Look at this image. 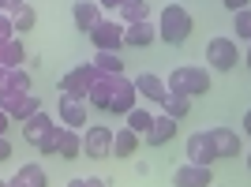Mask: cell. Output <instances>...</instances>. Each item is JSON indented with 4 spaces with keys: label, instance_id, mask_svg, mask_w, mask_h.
I'll list each match as a JSON object with an SVG mask.
<instances>
[{
    "label": "cell",
    "instance_id": "obj_32",
    "mask_svg": "<svg viewBox=\"0 0 251 187\" xmlns=\"http://www.w3.org/2000/svg\"><path fill=\"white\" fill-rule=\"evenodd\" d=\"M11 150H15V146L8 142V135H0V161H8V157H11Z\"/></svg>",
    "mask_w": 251,
    "mask_h": 187
},
{
    "label": "cell",
    "instance_id": "obj_26",
    "mask_svg": "<svg viewBox=\"0 0 251 187\" xmlns=\"http://www.w3.org/2000/svg\"><path fill=\"white\" fill-rule=\"evenodd\" d=\"M124 116H127V127H131V131H139V135H147L150 120H154V113H150L147 105H131Z\"/></svg>",
    "mask_w": 251,
    "mask_h": 187
},
{
    "label": "cell",
    "instance_id": "obj_10",
    "mask_svg": "<svg viewBox=\"0 0 251 187\" xmlns=\"http://www.w3.org/2000/svg\"><path fill=\"white\" fill-rule=\"evenodd\" d=\"M94 75H98L94 64H75V68H68V71L60 75V90L86 97V90H90V83H94Z\"/></svg>",
    "mask_w": 251,
    "mask_h": 187
},
{
    "label": "cell",
    "instance_id": "obj_31",
    "mask_svg": "<svg viewBox=\"0 0 251 187\" xmlns=\"http://www.w3.org/2000/svg\"><path fill=\"white\" fill-rule=\"evenodd\" d=\"M8 38H15V26H11L8 11H0V42H8Z\"/></svg>",
    "mask_w": 251,
    "mask_h": 187
},
{
    "label": "cell",
    "instance_id": "obj_16",
    "mask_svg": "<svg viewBox=\"0 0 251 187\" xmlns=\"http://www.w3.org/2000/svg\"><path fill=\"white\" fill-rule=\"evenodd\" d=\"M52 142H56V154L64 157V161H75V157L83 154V139H79V131L75 127H56V135H52Z\"/></svg>",
    "mask_w": 251,
    "mask_h": 187
},
{
    "label": "cell",
    "instance_id": "obj_30",
    "mask_svg": "<svg viewBox=\"0 0 251 187\" xmlns=\"http://www.w3.org/2000/svg\"><path fill=\"white\" fill-rule=\"evenodd\" d=\"M68 187H105V180L101 176H75V180H68Z\"/></svg>",
    "mask_w": 251,
    "mask_h": 187
},
{
    "label": "cell",
    "instance_id": "obj_13",
    "mask_svg": "<svg viewBox=\"0 0 251 187\" xmlns=\"http://www.w3.org/2000/svg\"><path fill=\"white\" fill-rule=\"evenodd\" d=\"M154 42H157V26L150 19L124 23V49H150Z\"/></svg>",
    "mask_w": 251,
    "mask_h": 187
},
{
    "label": "cell",
    "instance_id": "obj_7",
    "mask_svg": "<svg viewBox=\"0 0 251 187\" xmlns=\"http://www.w3.org/2000/svg\"><path fill=\"white\" fill-rule=\"evenodd\" d=\"M52 131H56V120H52L45 109H38L34 116H26V120H23V139H26V146H34V150H38V146H42Z\"/></svg>",
    "mask_w": 251,
    "mask_h": 187
},
{
    "label": "cell",
    "instance_id": "obj_24",
    "mask_svg": "<svg viewBox=\"0 0 251 187\" xmlns=\"http://www.w3.org/2000/svg\"><path fill=\"white\" fill-rule=\"evenodd\" d=\"M116 15H120V23H143L150 19V0H124Z\"/></svg>",
    "mask_w": 251,
    "mask_h": 187
},
{
    "label": "cell",
    "instance_id": "obj_15",
    "mask_svg": "<svg viewBox=\"0 0 251 187\" xmlns=\"http://www.w3.org/2000/svg\"><path fill=\"white\" fill-rule=\"evenodd\" d=\"M176 124L180 120H173V116H154L150 120V127H147V146H169L173 142V135H176Z\"/></svg>",
    "mask_w": 251,
    "mask_h": 187
},
{
    "label": "cell",
    "instance_id": "obj_34",
    "mask_svg": "<svg viewBox=\"0 0 251 187\" xmlns=\"http://www.w3.org/2000/svg\"><path fill=\"white\" fill-rule=\"evenodd\" d=\"M8 124H11V116L0 109V135H8Z\"/></svg>",
    "mask_w": 251,
    "mask_h": 187
},
{
    "label": "cell",
    "instance_id": "obj_2",
    "mask_svg": "<svg viewBox=\"0 0 251 187\" xmlns=\"http://www.w3.org/2000/svg\"><path fill=\"white\" fill-rule=\"evenodd\" d=\"M165 86L173 94H188V97H202V94L210 90V71L206 68H195V64H184V68H173L165 79Z\"/></svg>",
    "mask_w": 251,
    "mask_h": 187
},
{
    "label": "cell",
    "instance_id": "obj_6",
    "mask_svg": "<svg viewBox=\"0 0 251 187\" xmlns=\"http://www.w3.org/2000/svg\"><path fill=\"white\" fill-rule=\"evenodd\" d=\"M210 146H214V154H218V161H236V157L244 154V139L232 131V127H210Z\"/></svg>",
    "mask_w": 251,
    "mask_h": 187
},
{
    "label": "cell",
    "instance_id": "obj_8",
    "mask_svg": "<svg viewBox=\"0 0 251 187\" xmlns=\"http://www.w3.org/2000/svg\"><path fill=\"white\" fill-rule=\"evenodd\" d=\"M56 116H60L64 127H86V97H79V94H64L60 90V105H56Z\"/></svg>",
    "mask_w": 251,
    "mask_h": 187
},
{
    "label": "cell",
    "instance_id": "obj_38",
    "mask_svg": "<svg viewBox=\"0 0 251 187\" xmlns=\"http://www.w3.org/2000/svg\"><path fill=\"white\" fill-rule=\"evenodd\" d=\"M0 11H4V0H0Z\"/></svg>",
    "mask_w": 251,
    "mask_h": 187
},
{
    "label": "cell",
    "instance_id": "obj_3",
    "mask_svg": "<svg viewBox=\"0 0 251 187\" xmlns=\"http://www.w3.org/2000/svg\"><path fill=\"white\" fill-rule=\"evenodd\" d=\"M240 56L244 52L236 49L232 38H210L206 42V68H214V71H236Z\"/></svg>",
    "mask_w": 251,
    "mask_h": 187
},
{
    "label": "cell",
    "instance_id": "obj_17",
    "mask_svg": "<svg viewBox=\"0 0 251 187\" xmlns=\"http://www.w3.org/2000/svg\"><path fill=\"white\" fill-rule=\"evenodd\" d=\"M72 19H75V26L86 34L98 19H101V4H98V0H75L72 4Z\"/></svg>",
    "mask_w": 251,
    "mask_h": 187
},
{
    "label": "cell",
    "instance_id": "obj_11",
    "mask_svg": "<svg viewBox=\"0 0 251 187\" xmlns=\"http://www.w3.org/2000/svg\"><path fill=\"white\" fill-rule=\"evenodd\" d=\"M210 184H214V172H210V165L184 161V165L173 172V187H210Z\"/></svg>",
    "mask_w": 251,
    "mask_h": 187
},
{
    "label": "cell",
    "instance_id": "obj_33",
    "mask_svg": "<svg viewBox=\"0 0 251 187\" xmlns=\"http://www.w3.org/2000/svg\"><path fill=\"white\" fill-rule=\"evenodd\" d=\"M98 4H101V11H116L120 4H124V0H98Z\"/></svg>",
    "mask_w": 251,
    "mask_h": 187
},
{
    "label": "cell",
    "instance_id": "obj_29",
    "mask_svg": "<svg viewBox=\"0 0 251 187\" xmlns=\"http://www.w3.org/2000/svg\"><path fill=\"white\" fill-rule=\"evenodd\" d=\"M232 26H236V38L248 42V38H251V11L248 8H236V11H232Z\"/></svg>",
    "mask_w": 251,
    "mask_h": 187
},
{
    "label": "cell",
    "instance_id": "obj_28",
    "mask_svg": "<svg viewBox=\"0 0 251 187\" xmlns=\"http://www.w3.org/2000/svg\"><path fill=\"white\" fill-rule=\"evenodd\" d=\"M42 109V101L34 97V94H23L19 101H15V109H11V120H26V116H34Z\"/></svg>",
    "mask_w": 251,
    "mask_h": 187
},
{
    "label": "cell",
    "instance_id": "obj_4",
    "mask_svg": "<svg viewBox=\"0 0 251 187\" xmlns=\"http://www.w3.org/2000/svg\"><path fill=\"white\" fill-rule=\"evenodd\" d=\"M90 45L94 49H124V23H116V19H98L94 26H90Z\"/></svg>",
    "mask_w": 251,
    "mask_h": 187
},
{
    "label": "cell",
    "instance_id": "obj_37",
    "mask_svg": "<svg viewBox=\"0 0 251 187\" xmlns=\"http://www.w3.org/2000/svg\"><path fill=\"white\" fill-rule=\"evenodd\" d=\"M4 83H8V68H0V90H4Z\"/></svg>",
    "mask_w": 251,
    "mask_h": 187
},
{
    "label": "cell",
    "instance_id": "obj_9",
    "mask_svg": "<svg viewBox=\"0 0 251 187\" xmlns=\"http://www.w3.org/2000/svg\"><path fill=\"white\" fill-rule=\"evenodd\" d=\"M131 105H139V94H135V83L131 79H124V75H116L113 79V94H109V109L105 113H116L124 116Z\"/></svg>",
    "mask_w": 251,
    "mask_h": 187
},
{
    "label": "cell",
    "instance_id": "obj_5",
    "mask_svg": "<svg viewBox=\"0 0 251 187\" xmlns=\"http://www.w3.org/2000/svg\"><path fill=\"white\" fill-rule=\"evenodd\" d=\"M83 154L90 157V161H105V157H113V127H105V124L86 127V135H83Z\"/></svg>",
    "mask_w": 251,
    "mask_h": 187
},
{
    "label": "cell",
    "instance_id": "obj_36",
    "mask_svg": "<svg viewBox=\"0 0 251 187\" xmlns=\"http://www.w3.org/2000/svg\"><path fill=\"white\" fill-rule=\"evenodd\" d=\"M225 8L236 11V8H248V0H225Z\"/></svg>",
    "mask_w": 251,
    "mask_h": 187
},
{
    "label": "cell",
    "instance_id": "obj_25",
    "mask_svg": "<svg viewBox=\"0 0 251 187\" xmlns=\"http://www.w3.org/2000/svg\"><path fill=\"white\" fill-rule=\"evenodd\" d=\"M11 26H15V34H30L34 26H38V11H34L30 4L15 8V11H11Z\"/></svg>",
    "mask_w": 251,
    "mask_h": 187
},
{
    "label": "cell",
    "instance_id": "obj_27",
    "mask_svg": "<svg viewBox=\"0 0 251 187\" xmlns=\"http://www.w3.org/2000/svg\"><path fill=\"white\" fill-rule=\"evenodd\" d=\"M4 90L30 94V71H26V64H19V68H8V83H4Z\"/></svg>",
    "mask_w": 251,
    "mask_h": 187
},
{
    "label": "cell",
    "instance_id": "obj_12",
    "mask_svg": "<svg viewBox=\"0 0 251 187\" xmlns=\"http://www.w3.org/2000/svg\"><path fill=\"white\" fill-rule=\"evenodd\" d=\"M184 154H188V161H195V165H214V161H218L206 131H191V135L184 139Z\"/></svg>",
    "mask_w": 251,
    "mask_h": 187
},
{
    "label": "cell",
    "instance_id": "obj_1",
    "mask_svg": "<svg viewBox=\"0 0 251 187\" xmlns=\"http://www.w3.org/2000/svg\"><path fill=\"white\" fill-rule=\"evenodd\" d=\"M191 26H195V19H191V11L184 8V4H165V8H161V19H157V38L165 45H184Z\"/></svg>",
    "mask_w": 251,
    "mask_h": 187
},
{
    "label": "cell",
    "instance_id": "obj_19",
    "mask_svg": "<svg viewBox=\"0 0 251 187\" xmlns=\"http://www.w3.org/2000/svg\"><path fill=\"white\" fill-rule=\"evenodd\" d=\"M113 79L116 75H94V83H90V90H86V105H90V109H109Z\"/></svg>",
    "mask_w": 251,
    "mask_h": 187
},
{
    "label": "cell",
    "instance_id": "obj_21",
    "mask_svg": "<svg viewBox=\"0 0 251 187\" xmlns=\"http://www.w3.org/2000/svg\"><path fill=\"white\" fill-rule=\"evenodd\" d=\"M19 64H26V45L15 34L8 42H0V68H19Z\"/></svg>",
    "mask_w": 251,
    "mask_h": 187
},
{
    "label": "cell",
    "instance_id": "obj_22",
    "mask_svg": "<svg viewBox=\"0 0 251 187\" xmlns=\"http://www.w3.org/2000/svg\"><path fill=\"white\" fill-rule=\"evenodd\" d=\"M161 113L165 116H173V120H184V116L191 113V97L188 94H173V90H165V97H161Z\"/></svg>",
    "mask_w": 251,
    "mask_h": 187
},
{
    "label": "cell",
    "instance_id": "obj_20",
    "mask_svg": "<svg viewBox=\"0 0 251 187\" xmlns=\"http://www.w3.org/2000/svg\"><path fill=\"white\" fill-rule=\"evenodd\" d=\"M90 64H94L98 75H124V56H120L116 49H98Z\"/></svg>",
    "mask_w": 251,
    "mask_h": 187
},
{
    "label": "cell",
    "instance_id": "obj_23",
    "mask_svg": "<svg viewBox=\"0 0 251 187\" xmlns=\"http://www.w3.org/2000/svg\"><path fill=\"white\" fill-rule=\"evenodd\" d=\"M139 139H143V135H139V131H131V127H120V131H113V154L116 157H131V154H135V150H139Z\"/></svg>",
    "mask_w": 251,
    "mask_h": 187
},
{
    "label": "cell",
    "instance_id": "obj_18",
    "mask_svg": "<svg viewBox=\"0 0 251 187\" xmlns=\"http://www.w3.org/2000/svg\"><path fill=\"white\" fill-rule=\"evenodd\" d=\"M45 184H49V176H45V168L34 165V161L30 165H19L15 176L8 180V187H45Z\"/></svg>",
    "mask_w": 251,
    "mask_h": 187
},
{
    "label": "cell",
    "instance_id": "obj_14",
    "mask_svg": "<svg viewBox=\"0 0 251 187\" xmlns=\"http://www.w3.org/2000/svg\"><path fill=\"white\" fill-rule=\"evenodd\" d=\"M131 83H135V94L139 97H143V101H161V97H165V79H161V75H154V71H143V75H135V79H131Z\"/></svg>",
    "mask_w": 251,
    "mask_h": 187
},
{
    "label": "cell",
    "instance_id": "obj_35",
    "mask_svg": "<svg viewBox=\"0 0 251 187\" xmlns=\"http://www.w3.org/2000/svg\"><path fill=\"white\" fill-rule=\"evenodd\" d=\"M23 4H26V0H4V11L11 15V11H15V8H23Z\"/></svg>",
    "mask_w": 251,
    "mask_h": 187
}]
</instances>
